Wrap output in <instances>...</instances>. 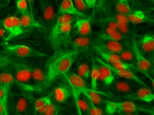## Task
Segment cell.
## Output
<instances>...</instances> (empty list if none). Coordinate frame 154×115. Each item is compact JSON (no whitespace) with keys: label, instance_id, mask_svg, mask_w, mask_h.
<instances>
[{"label":"cell","instance_id":"obj_1","mask_svg":"<svg viewBox=\"0 0 154 115\" xmlns=\"http://www.w3.org/2000/svg\"><path fill=\"white\" fill-rule=\"evenodd\" d=\"M78 55V53L73 50L55 51L46 62L44 70L45 79L42 85L50 86L58 77L68 72Z\"/></svg>","mask_w":154,"mask_h":115},{"label":"cell","instance_id":"obj_34","mask_svg":"<svg viewBox=\"0 0 154 115\" xmlns=\"http://www.w3.org/2000/svg\"><path fill=\"white\" fill-rule=\"evenodd\" d=\"M60 113V107L51 101L50 104L42 115H58Z\"/></svg>","mask_w":154,"mask_h":115},{"label":"cell","instance_id":"obj_49","mask_svg":"<svg viewBox=\"0 0 154 115\" xmlns=\"http://www.w3.org/2000/svg\"><path fill=\"white\" fill-rule=\"evenodd\" d=\"M55 1H56V2H58V0H55Z\"/></svg>","mask_w":154,"mask_h":115},{"label":"cell","instance_id":"obj_21","mask_svg":"<svg viewBox=\"0 0 154 115\" xmlns=\"http://www.w3.org/2000/svg\"><path fill=\"white\" fill-rule=\"evenodd\" d=\"M128 19L129 22L134 24L152 23L153 21L148 17V15L145 14L144 11L141 10L131 11V13L128 15Z\"/></svg>","mask_w":154,"mask_h":115},{"label":"cell","instance_id":"obj_50","mask_svg":"<svg viewBox=\"0 0 154 115\" xmlns=\"http://www.w3.org/2000/svg\"><path fill=\"white\" fill-rule=\"evenodd\" d=\"M72 115H77V114H72Z\"/></svg>","mask_w":154,"mask_h":115},{"label":"cell","instance_id":"obj_47","mask_svg":"<svg viewBox=\"0 0 154 115\" xmlns=\"http://www.w3.org/2000/svg\"><path fill=\"white\" fill-rule=\"evenodd\" d=\"M7 55V54H6L5 53H4L2 51L0 50V57H2V56H4V55Z\"/></svg>","mask_w":154,"mask_h":115},{"label":"cell","instance_id":"obj_17","mask_svg":"<svg viewBox=\"0 0 154 115\" xmlns=\"http://www.w3.org/2000/svg\"><path fill=\"white\" fill-rule=\"evenodd\" d=\"M108 66L110 68V69L112 71V72L114 74V75L118 76L120 77V78H124L127 80H131V81L136 83L137 84H139L140 86H144V87H148V86L143 83V81H142V80L139 78V77L137 75H135L133 72H131V71H120L114 69L113 67H111L109 65H108Z\"/></svg>","mask_w":154,"mask_h":115},{"label":"cell","instance_id":"obj_37","mask_svg":"<svg viewBox=\"0 0 154 115\" xmlns=\"http://www.w3.org/2000/svg\"><path fill=\"white\" fill-rule=\"evenodd\" d=\"M88 102H89V105H90V108H89V110H88L89 114L90 115H103L102 110H101L100 108L97 107L94 104L92 103V102H90V101H88Z\"/></svg>","mask_w":154,"mask_h":115},{"label":"cell","instance_id":"obj_23","mask_svg":"<svg viewBox=\"0 0 154 115\" xmlns=\"http://www.w3.org/2000/svg\"><path fill=\"white\" fill-rule=\"evenodd\" d=\"M28 65L31 71V73H32V79L35 83H39L40 85L44 83L45 79L44 71H43L41 68L34 63L28 62Z\"/></svg>","mask_w":154,"mask_h":115},{"label":"cell","instance_id":"obj_36","mask_svg":"<svg viewBox=\"0 0 154 115\" xmlns=\"http://www.w3.org/2000/svg\"><path fill=\"white\" fill-rule=\"evenodd\" d=\"M120 59L125 62L134 61L135 60V55L133 51L129 50H124L119 55Z\"/></svg>","mask_w":154,"mask_h":115},{"label":"cell","instance_id":"obj_13","mask_svg":"<svg viewBox=\"0 0 154 115\" xmlns=\"http://www.w3.org/2000/svg\"><path fill=\"white\" fill-rule=\"evenodd\" d=\"M42 17L48 25L53 23L55 18V10L51 0H39Z\"/></svg>","mask_w":154,"mask_h":115},{"label":"cell","instance_id":"obj_41","mask_svg":"<svg viewBox=\"0 0 154 115\" xmlns=\"http://www.w3.org/2000/svg\"><path fill=\"white\" fill-rule=\"evenodd\" d=\"M8 93L6 92L1 86H0V102L4 104H7Z\"/></svg>","mask_w":154,"mask_h":115},{"label":"cell","instance_id":"obj_33","mask_svg":"<svg viewBox=\"0 0 154 115\" xmlns=\"http://www.w3.org/2000/svg\"><path fill=\"white\" fill-rule=\"evenodd\" d=\"M76 106L78 107V110H79L80 115H82L81 111L88 113L89 108H90L89 102L87 99H85L84 98H83L82 96H80L79 98L78 99V101L76 102Z\"/></svg>","mask_w":154,"mask_h":115},{"label":"cell","instance_id":"obj_31","mask_svg":"<svg viewBox=\"0 0 154 115\" xmlns=\"http://www.w3.org/2000/svg\"><path fill=\"white\" fill-rule=\"evenodd\" d=\"M91 69L89 65L86 63H81L78 67V75L82 77L83 79L86 80L90 76Z\"/></svg>","mask_w":154,"mask_h":115},{"label":"cell","instance_id":"obj_42","mask_svg":"<svg viewBox=\"0 0 154 115\" xmlns=\"http://www.w3.org/2000/svg\"><path fill=\"white\" fill-rule=\"evenodd\" d=\"M29 8V14L34 17V2L35 0H26Z\"/></svg>","mask_w":154,"mask_h":115},{"label":"cell","instance_id":"obj_30","mask_svg":"<svg viewBox=\"0 0 154 115\" xmlns=\"http://www.w3.org/2000/svg\"><path fill=\"white\" fill-rule=\"evenodd\" d=\"M110 66L113 67L116 69L120 70V71H131L132 69H135L134 64L128 63L127 62L123 61L122 60L111 64Z\"/></svg>","mask_w":154,"mask_h":115},{"label":"cell","instance_id":"obj_39","mask_svg":"<svg viewBox=\"0 0 154 115\" xmlns=\"http://www.w3.org/2000/svg\"><path fill=\"white\" fill-rule=\"evenodd\" d=\"M75 1V7L82 13H84L87 10V5L85 4V0H74Z\"/></svg>","mask_w":154,"mask_h":115},{"label":"cell","instance_id":"obj_40","mask_svg":"<svg viewBox=\"0 0 154 115\" xmlns=\"http://www.w3.org/2000/svg\"><path fill=\"white\" fill-rule=\"evenodd\" d=\"M14 57H11V55H5L0 57V68L5 67L9 63L13 60Z\"/></svg>","mask_w":154,"mask_h":115},{"label":"cell","instance_id":"obj_29","mask_svg":"<svg viewBox=\"0 0 154 115\" xmlns=\"http://www.w3.org/2000/svg\"><path fill=\"white\" fill-rule=\"evenodd\" d=\"M116 8L118 14L126 15V16L130 14L132 11L128 0H118L116 2Z\"/></svg>","mask_w":154,"mask_h":115},{"label":"cell","instance_id":"obj_53","mask_svg":"<svg viewBox=\"0 0 154 115\" xmlns=\"http://www.w3.org/2000/svg\"><path fill=\"white\" fill-rule=\"evenodd\" d=\"M8 115H9V114H8Z\"/></svg>","mask_w":154,"mask_h":115},{"label":"cell","instance_id":"obj_45","mask_svg":"<svg viewBox=\"0 0 154 115\" xmlns=\"http://www.w3.org/2000/svg\"><path fill=\"white\" fill-rule=\"evenodd\" d=\"M6 6H8L7 4H4V3L3 2L0 1V9H3V8H5Z\"/></svg>","mask_w":154,"mask_h":115},{"label":"cell","instance_id":"obj_25","mask_svg":"<svg viewBox=\"0 0 154 115\" xmlns=\"http://www.w3.org/2000/svg\"><path fill=\"white\" fill-rule=\"evenodd\" d=\"M15 80L14 76L8 71L0 73V86L6 92H10Z\"/></svg>","mask_w":154,"mask_h":115},{"label":"cell","instance_id":"obj_10","mask_svg":"<svg viewBox=\"0 0 154 115\" xmlns=\"http://www.w3.org/2000/svg\"><path fill=\"white\" fill-rule=\"evenodd\" d=\"M72 28L75 35L79 37H87L91 33V22L90 19L86 17H77L72 23Z\"/></svg>","mask_w":154,"mask_h":115},{"label":"cell","instance_id":"obj_27","mask_svg":"<svg viewBox=\"0 0 154 115\" xmlns=\"http://www.w3.org/2000/svg\"><path fill=\"white\" fill-rule=\"evenodd\" d=\"M85 97L87 98L88 101L91 102L92 103L94 104L95 105H98L101 104V102H103V99L101 98V96L98 92L96 90H92L86 89L84 92L83 93Z\"/></svg>","mask_w":154,"mask_h":115},{"label":"cell","instance_id":"obj_46","mask_svg":"<svg viewBox=\"0 0 154 115\" xmlns=\"http://www.w3.org/2000/svg\"><path fill=\"white\" fill-rule=\"evenodd\" d=\"M0 1H2L4 3V4L8 5L9 4H10V0H0Z\"/></svg>","mask_w":154,"mask_h":115},{"label":"cell","instance_id":"obj_48","mask_svg":"<svg viewBox=\"0 0 154 115\" xmlns=\"http://www.w3.org/2000/svg\"><path fill=\"white\" fill-rule=\"evenodd\" d=\"M119 115H137L134 113H127V114H119Z\"/></svg>","mask_w":154,"mask_h":115},{"label":"cell","instance_id":"obj_20","mask_svg":"<svg viewBox=\"0 0 154 115\" xmlns=\"http://www.w3.org/2000/svg\"><path fill=\"white\" fill-rule=\"evenodd\" d=\"M20 20L21 26L23 29H26V28L39 29H44V27L34 17H32L29 13L21 15Z\"/></svg>","mask_w":154,"mask_h":115},{"label":"cell","instance_id":"obj_7","mask_svg":"<svg viewBox=\"0 0 154 115\" xmlns=\"http://www.w3.org/2000/svg\"><path fill=\"white\" fill-rule=\"evenodd\" d=\"M64 74L66 75L67 82L69 83V86L76 104L79 97L83 95L85 89H87L85 80L73 73L67 72Z\"/></svg>","mask_w":154,"mask_h":115},{"label":"cell","instance_id":"obj_11","mask_svg":"<svg viewBox=\"0 0 154 115\" xmlns=\"http://www.w3.org/2000/svg\"><path fill=\"white\" fill-rule=\"evenodd\" d=\"M133 52L135 55V59L136 60L137 68L140 72L144 73L148 77L149 71L152 69V65L146 58H144L143 55L141 53L139 48L137 46L136 42L134 40L133 46Z\"/></svg>","mask_w":154,"mask_h":115},{"label":"cell","instance_id":"obj_43","mask_svg":"<svg viewBox=\"0 0 154 115\" xmlns=\"http://www.w3.org/2000/svg\"><path fill=\"white\" fill-rule=\"evenodd\" d=\"M97 0H85V4L88 8H94L96 5Z\"/></svg>","mask_w":154,"mask_h":115},{"label":"cell","instance_id":"obj_22","mask_svg":"<svg viewBox=\"0 0 154 115\" xmlns=\"http://www.w3.org/2000/svg\"><path fill=\"white\" fill-rule=\"evenodd\" d=\"M51 100L50 97H43L36 99L33 106V114L35 115H42L50 104Z\"/></svg>","mask_w":154,"mask_h":115},{"label":"cell","instance_id":"obj_26","mask_svg":"<svg viewBox=\"0 0 154 115\" xmlns=\"http://www.w3.org/2000/svg\"><path fill=\"white\" fill-rule=\"evenodd\" d=\"M95 50L96 51L98 54H99L101 57H102L104 61H106L107 64L111 65L115 62L119 61L120 59V57L119 55H117L115 53H110L109 51H107L104 49H102L99 47H94Z\"/></svg>","mask_w":154,"mask_h":115},{"label":"cell","instance_id":"obj_32","mask_svg":"<svg viewBox=\"0 0 154 115\" xmlns=\"http://www.w3.org/2000/svg\"><path fill=\"white\" fill-rule=\"evenodd\" d=\"M124 35H123L118 30H116L112 33H109V35L100 37V39H101V41H103V40H109V41L119 42L120 41H122V40L124 39Z\"/></svg>","mask_w":154,"mask_h":115},{"label":"cell","instance_id":"obj_51","mask_svg":"<svg viewBox=\"0 0 154 115\" xmlns=\"http://www.w3.org/2000/svg\"><path fill=\"white\" fill-rule=\"evenodd\" d=\"M152 1H153V0H152Z\"/></svg>","mask_w":154,"mask_h":115},{"label":"cell","instance_id":"obj_18","mask_svg":"<svg viewBox=\"0 0 154 115\" xmlns=\"http://www.w3.org/2000/svg\"><path fill=\"white\" fill-rule=\"evenodd\" d=\"M131 98L137 99L143 102H152L154 100V94L149 87L141 86L136 91L130 95Z\"/></svg>","mask_w":154,"mask_h":115},{"label":"cell","instance_id":"obj_15","mask_svg":"<svg viewBox=\"0 0 154 115\" xmlns=\"http://www.w3.org/2000/svg\"><path fill=\"white\" fill-rule=\"evenodd\" d=\"M70 14L73 15H76L78 17H87V15L85 14L82 13L75 7L72 0H63L60 6L58 14Z\"/></svg>","mask_w":154,"mask_h":115},{"label":"cell","instance_id":"obj_14","mask_svg":"<svg viewBox=\"0 0 154 115\" xmlns=\"http://www.w3.org/2000/svg\"><path fill=\"white\" fill-rule=\"evenodd\" d=\"M95 47L117 55L121 53L123 51L125 50L124 46H123L121 43L109 41V40H103V41H101L95 45Z\"/></svg>","mask_w":154,"mask_h":115},{"label":"cell","instance_id":"obj_44","mask_svg":"<svg viewBox=\"0 0 154 115\" xmlns=\"http://www.w3.org/2000/svg\"><path fill=\"white\" fill-rule=\"evenodd\" d=\"M6 37H7V32L4 29L0 28V39L5 40Z\"/></svg>","mask_w":154,"mask_h":115},{"label":"cell","instance_id":"obj_4","mask_svg":"<svg viewBox=\"0 0 154 115\" xmlns=\"http://www.w3.org/2000/svg\"><path fill=\"white\" fill-rule=\"evenodd\" d=\"M4 50L6 54L19 58L42 57L48 56V55L24 45H6L4 46Z\"/></svg>","mask_w":154,"mask_h":115},{"label":"cell","instance_id":"obj_8","mask_svg":"<svg viewBox=\"0 0 154 115\" xmlns=\"http://www.w3.org/2000/svg\"><path fill=\"white\" fill-rule=\"evenodd\" d=\"M11 99L17 114L32 115L33 113V106H32L29 100L27 97L14 94L11 95Z\"/></svg>","mask_w":154,"mask_h":115},{"label":"cell","instance_id":"obj_38","mask_svg":"<svg viewBox=\"0 0 154 115\" xmlns=\"http://www.w3.org/2000/svg\"><path fill=\"white\" fill-rule=\"evenodd\" d=\"M117 30L121 33L123 35H127L129 33V27L128 23L122 22H117Z\"/></svg>","mask_w":154,"mask_h":115},{"label":"cell","instance_id":"obj_2","mask_svg":"<svg viewBox=\"0 0 154 115\" xmlns=\"http://www.w3.org/2000/svg\"><path fill=\"white\" fill-rule=\"evenodd\" d=\"M72 23L57 24L52 27L49 35V40L55 51L62 50L71 43Z\"/></svg>","mask_w":154,"mask_h":115},{"label":"cell","instance_id":"obj_19","mask_svg":"<svg viewBox=\"0 0 154 115\" xmlns=\"http://www.w3.org/2000/svg\"><path fill=\"white\" fill-rule=\"evenodd\" d=\"M74 51L80 53L85 52L90 49L91 46V39L88 37H78L73 41H71Z\"/></svg>","mask_w":154,"mask_h":115},{"label":"cell","instance_id":"obj_5","mask_svg":"<svg viewBox=\"0 0 154 115\" xmlns=\"http://www.w3.org/2000/svg\"><path fill=\"white\" fill-rule=\"evenodd\" d=\"M0 28L7 32V37L5 41H10L25 32L20 23V19L16 16H10L0 20Z\"/></svg>","mask_w":154,"mask_h":115},{"label":"cell","instance_id":"obj_6","mask_svg":"<svg viewBox=\"0 0 154 115\" xmlns=\"http://www.w3.org/2000/svg\"><path fill=\"white\" fill-rule=\"evenodd\" d=\"M105 106V111L109 115H113L115 114H127L134 113L137 110L134 102L131 101H124V102H106Z\"/></svg>","mask_w":154,"mask_h":115},{"label":"cell","instance_id":"obj_3","mask_svg":"<svg viewBox=\"0 0 154 115\" xmlns=\"http://www.w3.org/2000/svg\"><path fill=\"white\" fill-rule=\"evenodd\" d=\"M14 76L15 80L21 83H26L32 79V73L29 69L28 61L14 58L10 63L5 67Z\"/></svg>","mask_w":154,"mask_h":115},{"label":"cell","instance_id":"obj_12","mask_svg":"<svg viewBox=\"0 0 154 115\" xmlns=\"http://www.w3.org/2000/svg\"><path fill=\"white\" fill-rule=\"evenodd\" d=\"M97 61L99 63V80L105 85H110L115 80L114 74L110 69L107 63L101 61L98 58H97Z\"/></svg>","mask_w":154,"mask_h":115},{"label":"cell","instance_id":"obj_24","mask_svg":"<svg viewBox=\"0 0 154 115\" xmlns=\"http://www.w3.org/2000/svg\"><path fill=\"white\" fill-rule=\"evenodd\" d=\"M140 47L145 53H152L154 51V36L152 34H146L143 36L140 41Z\"/></svg>","mask_w":154,"mask_h":115},{"label":"cell","instance_id":"obj_9","mask_svg":"<svg viewBox=\"0 0 154 115\" xmlns=\"http://www.w3.org/2000/svg\"><path fill=\"white\" fill-rule=\"evenodd\" d=\"M112 91L119 93H134L140 87V85L131 80H117L111 84Z\"/></svg>","mask_w":154,"mask_h":115},{"label":"cell","instance_id":"obj_16","mask_svg":"<svg viewBox=\"0 0 154 115\" xmlns=\"http://www.w3.org/2000/svg\"><path fill=\"white\" fill-rule=\"evenodd\" d=\"M72 94V91L69 85H61L54 89L53 97L55 102L63 103L71 97Z\"/></svg>","mask_w":154,"mask_h":115},{"label":"cell","instance_id":"obj_52","mask_svg":"<svg viewBox=\"0 0 154 115\" xmlns=\"http://www.w3.org/2000/svg\"><path fill=\"white\" fill-rule=\"evenodd\" d=\"M17 115H19V114H17Z\"/></svg>","mask_w":154,"mask_h":115},{"label":"cell","instance_id":"obj_28","mask_svg":"<svg viewBox=\"0 0 154 115\" xmlns=\"http://www.w3.org/2000/svg\"><path fill=\"white\" fill-rule=\"evenodd\" d=\"M91 76V86L92 90H96L97 86V82L99 80V63L93 59L92 62V68L90 73Z\"/></svg>","mask_w":154,"mask_h":115},{"label":"cell","instance_id":"obj_35","mask_svg":"<svg viewBox=\"0 0 154 115\" xmlns=\"http://www.w3.org/2000/svg\"><path fill=\"white\" fill-rule=\"evenodd\" d=\"M16 8L17 10L21 15L29 13L28 10V4H27L26 0H16Z\"/></svg>","mask_w":154,"mask_h":115}]
</instances>
